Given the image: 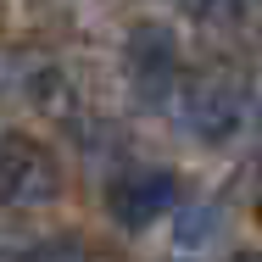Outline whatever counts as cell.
<instances>
[{"mask_svg":"<svg viewBox=\"0 0 262 262\" xmlns=\"http://www.w3.org/2000/svg\"><path fill=\"white\" fill-rule=\"evenodd\" d=\"M240 262H262V251H257V257H240Z\"/></svg>","mask_w":262,"mask_h":262,"instance_id":"9c48e42d","label":"cell"},{"mask_svg":"<svg viewBox=\"0 0 262 262\" xmlns=\"http://www.w3.org/2000/svg\"><path fill=\"white\" fill-rule=\"evenodd\" d=\"M217 229H223V212L207 207V201H195V207H184V212H179V229H173V240L195 251V246H212V240H217Z\"/></svg>","mask_w":262,"mask_h":262,"instance_id":"5b68a950","label":"cell"},{"mask_svg":"<svg viewBox=\"0 0 262 262\" xmlns=\"http://www.w3.org/2000/svg\"><path fill=\"white\" fill-rule=\"evenodd\" d=\"M123 73L140 106H167L179 95V39L167 23H134L123 39Z\"/></svg>","mask_w":262,"mask_h":262,"instance_id":"7a4b0ae2","label":"cell"},{"mask_svg":"<svg viewBox=\"0 0 262 262\" xmlns=\"http://www.w3.org/2000/svg\"><path fill=\"white\" fill-rule=\"evenodd\" d=\"M78 262H101V257H78Z\"/></svg>","mask_w":262,"mask_h":262,"instance_id":"30bf717a","label":"cell"},{"mask_svg":"<svg viewBox=\"0 0 262 262\" xmlns=\"http://www.w3.org/2000/svg\"><path fill=\"white\" fill-rule=\"evenodd\" d=\"M251 207H257V217H262V151H257V162H251Z\"/></svg>","mask_w":262,"mask_h":262,"instance_id":"ba28073f","label":"cell"},{"mask_svg":"<svg viewBox=\"0 0 262 262\" xmlns=\"http://www.w3.org/2000/svg\"><path fill=\"white\" fill-rule=\"evenodd\" d=\"M61 195V162L34 134L0 140V207H51Z\"/></svg>","mask_w":262,"mask_h":262,"instance_id":"3957f363","label":"cell"},{"mask_svg":"<svg viewBox=\"0 0 262 262\" xmlns=\"http://www.w3.org/2000/svg\"><path fill=\"white\" fill-rule=\"evenodd\" d=\"M179 117L201 145H234L257 123V90L240 67L212 61L179 84Z\"/></svg>","mask_w":262,"mask_h":262,"instance_id":"6da1fadb","label":"cell"},{"mask_svg":"<svg viewBox=\"0 0 262 262\" xmlns=\"http://www.w3.org/2000/svg\"><path fill=\"white\" fill-rule=\"evenodd\" d=\"M184 11H190V17H201V23H234L240 0H184Z\"/></svg>","mask_w":262,"mask_h":262,"instance_id":"8992f818","label":"cell"},{"mask_svg":"<svg viewBox=\"0 0 262 262\" xmlns=\"http://www.w3.org/2000/svg\"><path fill=\"white\" fill-rule=\"evenodd\" d=\"M173 201H179V179H173L167 167H134V173H117V179L106 184V212H112V223L128 229V234L151 229Z\"/></svg>","mask_w":262,"mask_h":262,"instance_id":"277c9868","label":"cell"},{"mask_svg":"<svg viewBox=\"0 0 262 262\" xmlns=\"http://www.w3.org/2000/svg\"><path fill=\"white\" fill-rule=\"evenodd\" d=\"M234 23H240V34H246V39H257V45H262V0H240Z\"/></svg>","mask_w":262,"mask_h":262,"instance_id":"52a82bcc","label":"cell"}]
</instances>
